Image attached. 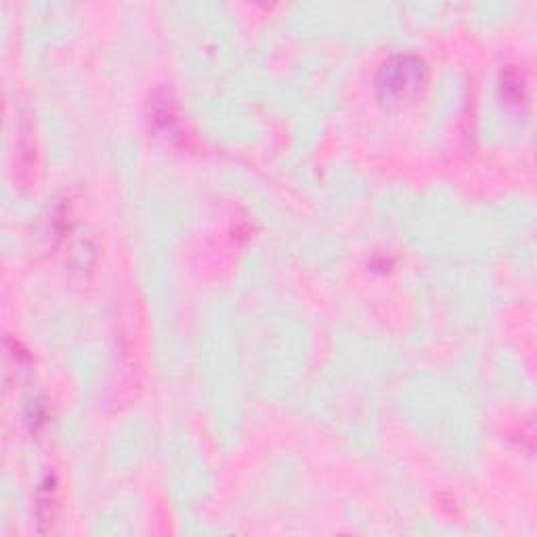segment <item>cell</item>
<instances>
[{
	"label": "cell",
	"instance_id": "1",
	"mask_svg": "<svg viewBox=\"0 0 537 537\" xmlns=\"http://www.w3.org/2000/svg\"><path fill=\"white\" fill-rule=\"evenodd\" d=\"M428 87L426 61L414 53H399L388 58L374 78L376 99L384 110L401 111L420 101Z\"/></svg>",
	"mask_w": 537,
	"mask_h": 537
},
{
	"label": "cell",
	"instance_id": "2",
	"mask_svg": "<svg viewBox=\"0 0 537 537\" xmlns=\"http://www.w3.org/2000/svg\"><path fill=\"white\" fill-rule=\"evenodd\" d=\"M150 120L153 124V129L164 134V137L171 139H183V118L179 111V103L173 97L171 90L162 89L152 97L150 103Z\"/></svg>",
	"mask_w": 537,
	"mask_h": 537
},
{
	"label": "cell",
	"instance_id": "3",
	"mask_svg": "<svg viewBox=\"0 0 537 537\" xmlns=\"http://www.w3.org/2000/svg\"><path fill=\"white\" fill-rule=\"evenodd\" d=\"M58 508H59V498H58V480L53 477H47L42 480L40 490L37 493V512L40 522H48V525H55L58 521Z\"/></svg>",
	"mask_w": 537,
	"mask_h": 537
},
{
	"label": "cell",
	"instance_id": "4",
	"mask_svg": "<svg viewBox=\"0 0 537 537\" xmlns=\"http://www.w3.org/2000/svg\"><path fill=\"white\" fill-rule=\"evenodd\" d=\"M501 97L511 105L525 101V80L514 68H506L501 72Z\"/></svg>",
	"mask_w": 537,
	"mask_h": 537
}]
</instances>
